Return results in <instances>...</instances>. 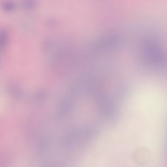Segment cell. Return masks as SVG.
Listing matches in <instances>:
<instances>
[{
  "label": "cell",
  "mask_w": 167,
  "mask_h": 167,
  "mask_svg": "<svg viewBox=\"0 0 167 167\" xmlns=\"http://www.w3.org/2000/svg\"><path fill=\"white\" fill-rule=\"evenodd\" d=\"M141 54L143 60L150 65L160 67L164 63L163 49L156 41L148 40L143 42Z\"/></svg>",
  "instance_id": "6da1fadb"
},
{
  "label": "cell",
  "mask_w": 167,
  "mask_h": 167,
  "mask_svg": "<svg viewBox=\"0 0 167 167\" xmlns=\"http://www.w3.org/2000/svg\"><path fill=\"white\" fill-rule=\"evenodd\" d=\"M120 37L116 34H110L105 35L97 41L94 46L96 49L101 50H113L120 45Z\"/></svg>",
  "instance_id": "7a4b0ae2"
},
{
  "label": "cell",
  "mask_w": 167,
  "mask_h": 167,
  "mask_svg": "<svg viewBox=\"0 0 167 167\" xmlns=\"http://www.w3.org/2000/svg\"><path fill=\"white\" fill-rule=\"evenodd\" d=\"M4 6V8L5 9H7V10H13V9L14 8L15 5L13 4V3L11 1H6L4 4H3Z\"/></svg>",
  "instance_id": "3957f363"
}]
</instances>
